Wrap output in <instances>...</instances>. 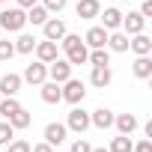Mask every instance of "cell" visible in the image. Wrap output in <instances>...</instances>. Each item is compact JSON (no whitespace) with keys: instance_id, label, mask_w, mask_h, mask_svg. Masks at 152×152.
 <instances>
[{"instance_id":"obj_1","label":"cell","mask_w":152,"mask_h":152,"mask_svg":"<svg viewBox=\"0 0 152 152\" xmlns=\"http://www.w3.org/2000/svg\"><path fill=\"white\" fill-rule=\"evenodd\" d=\"M24 24H27V12H24V9H18V6L0 12V30L18 33V30H24Z\"/></svg>"},{"instance_id":"obj_2","label":"cell","mask_w":152,"mask_h":152,"mask_svg":"<svg viewBox=\"0 0 152 152\" xmlns=\"http://www.w3.org/2000/svg\"><path fill=\"white\" fill-rule=\"evenodd\" d=\"M63 102H69V104H81L84 102V96H87V90H84V81H75V78H69V81H63Z\"/></svg>"},{"instance_id":"obj_3","label":"cell","mask_w":152,"mask_h":152,"mask_svg":"<svg viewBox=\"0 0 152 152\" xmlns=\"http://www.w3.org/2000/svg\"><path fill=\"white\" fill-rule=\"evenodd\" d=\"M66 128H72L75 134H84V131L90 128V113H87L84 107H78V104H75V107L69 110V119H66Z\"/></svg>"},{"instance_id":"obj_4","label":"cell","mask_w":152,"mask_h":152,"mask_svg":"<svg viewBox=\"0 0 152 152\" xmlns=\"http://www.w3.org/2000/svg\"><path fill=\"white\" fill-rule=\"evenodd\" d=\"M21 81H27V84H45L48 81V63H42V60H36V63H30L27 69H24V75H21Z\"/></svg>"},{"instance_id":"obj_5","label":"cell","mask_w":152,"mask_h":152,"mask_svg":"<svg viewBox=\"0 0 152 152\" xmlns=\"http://www.w3.org/2000/svg\"><path fill=\"white\" fill-rule=\"evenodd\" d=\"M48 78L54 81V84H63V81H69L72 78V66H69V60H54V63H48Z\"/></svg>"},{"instance_id":"obj_6","label":"cell","mask_w":152,"mask_h":152,"mask_svg":"<svg viewBox=\"0 0 152 152\" xmlns=\"http://www.w3.org/2000/svg\"><path fill=\"white\" fill-rule=\"evenodd\" d=\"M119 27L125 30V36H134V33H143L146 18H143L140 12H128V15H122V24H119Z\"/></svg>"},{"instance_id":"obj_7","label":"cell","mask_w":152,"mask_h":152,"mask_svg":"<svg viewBox=\"0 0 152 152\" xmlns=\"http://www.w3.org/2000/svg\"><path fill=\"white\" fill-rule=\"evenodd\" d=\"M42 30H45V39H51V42H60V39L69 33L63 18H48V21L42 24Z\"/></svg>"},{"instance_id":"obj_8","label":"cell","mask_w":152,"mask_h":152,"mask_svg":"<svg viewBox=\"0 0 152 152\" xmlns=\"http://www.w3.org/2000/svg\"><path fill=\"white\" fill-rule=\"evenodd\" d=\"M128 48H131L137 57H149V54H152V39H149L146 33H134V36L128 39Z\"/></svg>"},{"instance_id":"obj_9","label":"cell","mask_w":152,"mask_h":152,"mask_svg":"<svg viewBox=\"0 0 152 152\" xmlns=\"http://www.w3.org/2000/svg\"><path fill=\"white\" fill-rule=\"evenodd\" d=\"M110 81H113V72H110V66H93V72H90V84H93V87L104 90Z\"/></svg>"},{"instance_id":"obj_10","label":"cell","mask_w":152,"mask_h":152,"mask_svg":"<svg viewBox=\"0 0 152 152\" xmlns=\"http://www.w3.org/2000/svg\"><path fill=\"white\" fill-rule=\"evenodd\" d=\"M66 125L63 122H48L45 125V143H51V146H60L63 140H66Z\"/></svg>"},{"instance_id":"obj_11","label":"cell","mask_w":152,"mask_h":152,"mask_svg":"<svg viewBox=\"0 0 152 152\" xmlns=\"http://www.w3.org/2000/svg\"><path fill=\"white\" fill-rule=\"evenodd\" d=\"M78 18L81 21H90V18H99V12H102V3L99 0H78Z\"/></svg>"},{"instance_id":"obj_12","label":"cell","mask_w":152,"mask_h":152,"mask_svg":"<svg viewBox=\"0 0 152 152\" xmlns=\"http://www.w3.org/2000/svg\"><path fill=\"white\" fill-rule=\"evenodd\" d=\"M99 18H102V27L110 33V30H116L119 24H122V12L116 9V6H107L104 12H99Z\"/></svg>"},{"instance_id":"obj_13","label":"cell","mask_w":152,"mask_h":152,"mask_svg":"<svg viewBox=\"0 0 152 152\" xmlns=\"http://www.w3.org/2000/svg\"><path fill=\"white\" fill-rule=\"evenodd\" d=\"M36 57L42 60V63H54L60 54H57V42H51V39H45V42H36Z\"/></svg>"},{"instance_id":"obj_14","label":"cell","mask_w":152,"mask_h":152,"mask_svg":"<svg viewBox=\"0 0 152 152\" xmlns=\"http://www.w3.org/2000/svg\"><path fill=\"white\" fill-rule=\"evenodd\" d=\"M39 87H42V102H45V104H60V102H63V90H60V84L45 81V84H39Z\"/></svg>"},{"instance_id":"obj_15","label":"cell","mask_w":152,"mask_h":152,"mask_svg":"<svg viewBox=\"0 0 152 152\" xmlns=\"http://www.w3.org/2000/svg\"><path fill=\"white\" fill-rule=\"evenodd\" d=\"M18 90H21V75H3L0 78V96H18Z\"/></svg>"},{"instance_id":"obj_16","label":"cell","mask_w":152,"mask_h":152,"mask_svg":"<svg viewBox=\"0 0 152 152\" xmlns=\"http://www.w3.org/2000/svg\"><path fill=\"white\" fill-rule=\"evenodd\" d=\"M90 125H96V128H110L113 125V110H107V107H99V110H93L90 113Z\"/></svg>"},{"instance_id":"obj_17","label":"cell","mask_w":152,"mask_h":152,"mask_svg":"<svg viewBox=\"0 0 152 152\" xmlns=\"http://www.w3.org/2000/svg\"><path fill=\"white\" fill-rule=\"evenodd\" d=\"M104 42H107V30L104 27H90L87 36H84V45H90V48H104Z\"/></svg>"},{"instance_id":"obj_18","label":"cell","mask_w":152,"mask_h":152,"mask_svg":"<svg viewBox=\"0 0 152 152\" xmlns=\"http://www.w3.org/2000/svg\"><path fill=\"white\" fill-rule=\"evenodd\" d=\"M104 48H110V51H116V54H125V51H128V36H125V33H116V30H110V33H107V42H104Z\"/></svg>"},{"instance_id":"obj_19","label":"cell","mask_w":152,"mask_h":152,"mask_svg":"<svg viewBox=\"0 0 152 152\" xmlns=\"http://www.w3.org/2000/svg\"><path fill=\"white\" fill-rule=\"evenodd\" d=\"M131 72H134V78L149 81V78H152V60H149V57H137V60L131 63Z\"/></svg>"},{"instance_id":"obj_20","label":"cell","mask_w":152,"mask_h":152,"mask_svg":"<svg viewBox=\"0 0 152 152\" xmlns=\"http://www.w3.org/2000/svg\"><path fill=\"white\" fill-rule=\"evenodd\" d=\"M113 125H116L119 134H131L137 128V116L134 113H119V116H113Z\"/></svg>"},{"instance_id":"obj_21","label":"cell","mask_w":152,"mask_h":152,"mask_svg":"<svg viewBox=\"0 0 152 152\" xmlns=\"http://www.w3.org/2000/svg\"><path fill=\"white\" fill-rule=\"evenodd\" d=\"M87 54H90V51H87V45L81 42V45H75L72 51H66V60H69V66H84V63H87Z\"/></svg>"},{"instance_id":"obj_22","label":"cell","mask_w":152,"mask_h":152,"mask_svg":"<svg viewBox=\"0 0 152 152\" xmlns=\"http://www.w3.org/2000/svg\"><path fill=\"white\" fill-rule=\"evenodd\" d=\"M27 21H30V24H36V27H42V24L48 21V9H45L42 3L30 6V9H27Z\"/></svg>"},{"instance_id":"obj_23","label":"cell","mask_w":152,"mask_h":152,"mask_svg":"<svg viewBox=\"0 0 152 152\" xmlns=\"http://www.w3.org/2000/svg\"><path fill=\"white\" fill-rule=\"evenodd\" d=\"M6 122H9L12 128H27V125L33 122V116H30V110H24V107H18V110H15V113H12V116L6 119Z\"/></svg>"},{"instance_id":"obj_24","label":"cell","mask_w":152,"mask_h":152,"mask_svg":"<svg viewBox=\"0 0 152 152\" xmlns=\"http://www.w3.org/2000/svg\"><path fill=\"white\" fill-rule=\"evenodd\" d=\"M87 63H90V66H110L107 48H93V54H87Z\"/></svg>"},{"instance_id":"obj_25","label":"cell","mask_w":152,"mask_h":152,"mask_svg":"<svg viewBox=\"0 0 152 152\" xmlns=\"http://www.w3.org/2000/svg\"><path fill=\"white\" fill-rule=\"evenodd\" d=\"M131 149H134L131 134H119V137L110 140V149H107V152H131Z\"/></svg>"},{"instance_id":"obj_26","label":"cell","mask_w":152,"mask_h":152,"mask_svg":"<svg viewBox=\"0 0 152 152\" xmlns=\"http://www.w3.org/2000/svg\"><path fill=\"white\" fill-rule=\"evenodd\" d=\"M21 107V102L15 99V96H6V99H0V116H3V119H9L15 110Z\"/></svg>"},{"instance_id":"obj_27","label":"cell","mask_w":152,"mask_h":152,"mask_svg":"<svg viewBox=\"0 0 152 152\" xmlns=\"http://www.w3.org/2000/svg\"><path fill=\"white\" fill-rule=\"evenodd\" d=\"M33 48H36V39H33L30 33H21L18 42H15V54H30Z\"/></svg>"},{"instance_id":"obj_28","label":"cell","mask_w":152,"mask_h":152,"mask_svg":"<svg viewBox=\"0 0 152 152\" xmlns=\"http://www.w3.org/2000/svg\"><path fill=\"white\" fill-rule=\"evenodd\" d=\"M15 140V128L9 122H0V146H9Z\"/></svg>"},{"instance_id":"obj_29","label":"cell","mask_w":152,"mask_h":152,"mask_svg":"<svg viewBox=\"0 0 152 152\" xmlns=\"http://www.w3.org/2000/svg\"><path fill=\"white\" fill-rule=\"evenodd\" d=\"M15 57V42H9V39H0V60H12Z\"/></svg>"},{"instance_id":"obj_30","label":"cell","mask_w":152,"mask_h":152,"mask_svg":"<svg viewBox=\"0 0 152 152\" xmlns=\"http://www.w3.org/2000/svg\"><path fill=\"white\" fill-rule=\"evenodd\" d=\"M66 3H69V0H42V6H45L48 12H63Z\"/></svg>"},{"instance_id":"obj_31","label":"cell","mask_w":152,"mask_h":152,"mask_svg":"<svg viewBox=\"0 0 152 152\" xmlns=\"http://www.w3.org/2000/svg\"><path fill=\"white\" fill-rule=\"evenodd\" d=\"M9 152H30V143L27 140H12L9 143Z\"/></svg>"},{"instance_id":"obj_32","label":"cell","mask_w":152,"mask_h":152,"mask_svg":"<svg viewBox=\"0 0 152 152\" xmlns=\"http://www.w3.org/2000/svg\"><path fill=\"white\" fill-rule=\"evenodd\" d=\"M90 149H93V146H90V143H87L84 137H81V140H75V143H72V152H90Z\"/></svg>"},{"instance_id":"obj_33","label":"cell","mask_w":152,"mask_h":152,"mask_svg":"<svg viewBox=\"0 0 152 152\" xmlns=\"http://www.w3.org/2000/svg\"><path fill=\"white\" fill-rule=\"evenodd\" d=\"M131 152H152V140H149V137H146V140H140Z\"/></svg>"},{"instance_id":"obj_34","label":"cell","mask_w":152,"mask_h":152,"mask_svg":"<svg viewBox=\"0 0 152 152\" xmlns=\"http://www.w3.org/2000/svg\"><path fill=\"white\" fill-rule=\"evenodd\" d=\"M140 15L143 18H152V0H143V3H140Z\"/></svg>"},{"instance_id":"obj_35","label":"cell","mask_w":152,"mask_h":152,"mask_svg":"<svg viewBox=\"0 0 152 152\" xmlns=\"http://www.w3.org/2000/svg\"><path fill=\"white\" fill-rule=\"evenodd\" d=\"M30 152H54V146L51 143H36V146H30Z\"/></svg>"},{"instance_id":"obj_36","label":"cell","mask_w":152,"mask_h":152,"mask_svg":"<svg viewBox=\"0 0 152 152\" xmlns=\"http://www.w3.org/2000/svg\"><path fill=\"white\" fill-rule=\"evenodd\" d=\"M30 6H36V0H18V9H30Z\"/></svg>"},{"instance_id":"obj_37","label":"cell","mask_w":152,"mask_h":152,"mask_svg":"<svg viewBox=\"0 0 152 152\" xmlns=\"http://www.w3.org/2000/svg\"><path fill=\"white\" fill-rule=\"evenodd\" d=\"M90 152H107V149H90Z\"/></svg>"},{"instance_id":"obj_38","label":"cell","mask_w":152,"mask_h":152,"mask_svg":"<svg viewBox=\"0 0 152 152\" xmlns=\"http://www.w3.org/2000/svg\"><path fill=\"white\" fill-rule=\"evenodd\" d=\"M0 3H9V0H0Z\"/></svg>"}]
</instances>
